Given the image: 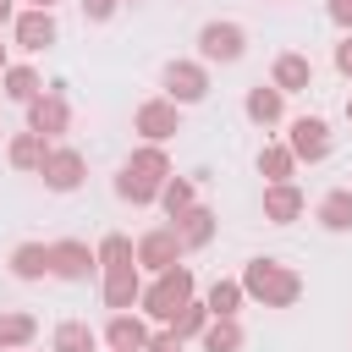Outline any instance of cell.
Returning a JSON list of instances; mask_svg holds the SVG:
<instances>
[{"mask_svg": "<svg viewBox=\"0 0 352 352\" xmlns=\"http://www.w3.org/2000/svg\"><path fill=\"white\" fill-rule=\"evenodd\" d=\"M28 6H38V11H55V6H60V0H28Z\"/></svg>", "mask_w": 352, "mask_h": 352, "instance_id": "obj_36", "label": "cell"}, {"mask_svg": "<svg viewBox=\"0 0 352 352\" xmlns=\"http://www.w3.org/2000/svg\"><path fill=\"white\" fill-rule=\"evenodd\" d=\"M11 38H16V50H28V55L50 50V44L60 38V28H55V11H38V6L16 11V22H11Z\"/></svg>", "mask_w": 352, "mask_h": 352, "instance_id": "obj_12", "label": "cell"}, {"mask_svg": "<svg viewBox=\"0 0 352 352\" xmlns=\"http://www.w3.org/2000/svg\"><path fill=\"white\" fill-rule=\"evenodd\" d=\"M336 72L352 77V33H341V44H336Z\"/></svg>", "mask_w": 352, "mask_h": 352, "instance_id": "obj_34", "label": "cell"}, {"mask_svg": "<svg viewBox=\"0 0 352 352\" xmlns=\"http://www.w3.org/2000/svg\"><path fill=\"white\" fill-rule=\"evenodd\" d=\"M148 330H154V324H148L138 308H121V314H110V319H104L99 341H104V346H121V352H143Z\"/></svg>", "mask_w": 352, "mask_h": 352, "instance_id": "obj_14", "label": "cell"}, {"mask_svg": "<svg viewBox=\"0 0 352 352\" xmlns=\"http://www.w3.org/2000/svg\"><path fill=\"white\" fill-rule=\"evenodd\" d=\"M99 275H104V280H99V297H104L110 314L138 308V297H143V270H138V264H126V270H99Z\"/></svg>", "mask_w": 352, "mask_h": 352, "instance_id": "obj_13", "label": "cell"}, {"mask_svg": "<svg viewBox=\"0 0 352 352\" xmlns=\"http://www.w3.org/2000/svg\"><path fill=\"white\" fill-rule=\"evenodd\" d=\"M33 341H38V319L28 308H0V346L6 352H22Z\"/></svg>", "mask_w": 352, "mask_h": 352, "instance_id": "obj_21", "label": "cell"}, {"mask_svg": "<svg viewBox=\"0 0 352 352\" xmlns=\"http://www.w3.org/2000/svg\"><path fill=\"white\" fill-rule=\"evenodd\" d=\"M314 220L330 231V236H341V231H352V187H330L324 198H319V209H314Z\"/></svg>", "mask_w": 352, "mask_h": 352, "instance_id": "obj_22", "label": "cell"}, {"mask_svg": "<svg viewBox=\"0 0 352 352\" xmlns=\"http://www.w3.org/2000/svg\"><path fill=\"white\" fill-rule=\"evenodd\" d=\"M187 297H198V280H192V270H187V264H170V270H160V275L143 286L138 314H143L148 324H170V314H176Z\"/></svg>", "mask_w": 352, "mask_h": 352, "instance_id": "obj_3", "label": "cell"}, {"mask_svg": "<svg viewBox=\"0 0 352 352\" xmlns=\"http://www.w3.org/2000/svg\"><path fill=\"white\" fill-rule=\"evenodd\" d=\"M242 116H248L253 126H280V121H286V94H280L275 82H253V88L242 94Z\"/></svg>", "mask_w": 352, "mask_h": 352, "instance_id": "obj_15", "label": "cell"}, {"mask_svg": "<svg viewBox=\"0 0 352 352\" xmlns=\"http://www.w3.org/2000/svg\"><path fill=\"white\" fill-rule=\"evenodd\" d=\"M324 11H330V22L341 33H352V0H324Z\"/></svg>", "mask_w": 352, "mask_h": 352, "instance_id": "obj_33", "label": "cell"}, {"mask_svg": "<svg viewBox=\"0 0 352 352\" xmlns=\"http://www.w3.org/2000/svg\"><path fill=\"white\" fill-rule=\"evenodd\" d=\"M94 258H99V270H126V264H138V242L121 231H104L94 242Z\"/></svg>", "mask_w": 352, "mask_h": 352, "instance_id": "obj_27", "label": "cell"}, {"mask_svg": "<svg viewBox=\"0 0 352 352\" xmlns=\"http://www.w3.org/2000/svg\"><path fill=\"white\" fill-rule=\"evenodd\" d=\"M0 352H6V346H0Z\"/></svg>", "mask_w": 352, "mask_h": 352, "instance_id": "obj_40", "label": "cell"}, {"mask_svg": "<svg viewBox=\"0 0 352 352\" xmlns=\"http://www.w3.org/2000/svg\"><path fill=\"white\" fill-rule=\"evenodd\" d=\"M50 352H99V330L88 319H60L50 336Z\"/></svg>", "mask_w": 352, "mask_h": 352, "instance_id": "obj_23", "label": "cell"}, {"mask_svg": "<svg viewBox=\"0 0 352 352\" xmlns=\"http://www.w3.org/2000/svg\"><path fill=\"white\" fill-rule=\"evenodd\" d=\"M116 6H121V0H82V16H88V22H110Z\"/></svg>", "mask_w": 352, "mask_h": 352, "instance_id": "obj_32", "label": "cell"}, {"mask_svg": "<svg viewBox=\"0 0 352 352\" xmlns=\"http://www.w3.org/2000/svg\"><path fill=\"white\" fill-rule=\"evenodd\" d=\"M11 275L16 280H44L50 275V242H16L11 248Z\"/></svg>", "mask_w": 352, "mask_h": 352, "instance_id": "obj_24", "label": "cell"}, {"mask_svg": "<svg viewBox=\"0 0 352 352\" xmlns=\"http://www.w3.org/2000/svg\"><path fill=\"white\" fill-rule=\"evenodd\" d=\"M94 270H99V258H94V248H88V242H77V236L50 242V275H55V280L77 286V280H88Z\"/></svg>", "mask_w": 352, "mask_h": 352, "instance_id": "obj_10", "label": "cell"}, {"mask_svg": "<svg viewBox=\"0 0 352 352\" xmlns=\"http://www.w3.org/2000/svg\"><path fill=\"white\" fill-rule=\"evenodd\" d=\"M209 324V308H204V297H187L176 314H170V330L182 336V341H198V330Z\"/></svg>", "mask_w": 352, "mask_h": 352, "instance_id": "obj_30", "label": "cell"}, {"mask_svg": "<svg viewBox=\"0 0 352 352\" xmlns=\"http://www.w3.org/2000/svg\"><path fill=\"white\" fill-rule=\"evenodd\" d=\"M132 126H138L143 143H170V138L182 132V104H170L165 94H154V99H143V104L132 110Z\"/></svg>", "mask_w": 352, "mask_h": 352, "instance_id": "obj_8", "label": "cell"}, {"mask_svg": "<svg viewBox=\"0 0 352 352\" xmlns=\"http://www.w3.org/2000/svg\"><path fill=\"white\" fill-rule=\"evenodd\" d=\"M170 231L182 236V253H198V248L214 242L220 226H214V209H209V204H192V209H182V214L170 220Z\"/></svg>", "mask_w": 352, "mask_h": 352, "instance_id": "obj_17", "label": "cell"}, {"mask_svg": "<svg viewBox=\"0 0 352 352\" xmlns=\"http://www.w3.org/2000/svg\"><path fill=\"white\" fill-rule=\"evenodd\" d=\"M160 88H165V99L170 104H204L209 99V66L204 60H165V72H160Z\"/></svg>", "mask_w": 352, "mask_h": 352, "instance_id": "obj_5", "label": "cell"}, {"mask_svg": "<svg viewBox=\"0 0 352 352\" xmlns=\"http://www.w3.org/2000/svg\"><path fill=\"white\" fill-rule=\"evenodd\" d=\"M165 176H170L165 143H138V148L121 160V170H116V198L132 204V209H148V204L160 198V182H165Z\"/></svg>", "mask_w": 352, "mask_h": 352, "instance_id": "obj_1", "label": "cell"}, {"mask_svg": "<svg viewBox=\"0 0 352 352\" xmlns=\"http://www.w3.org/2000/svg\"><path fill=\"white\" fill-rule=\"evenodd\" d=\"M346 121H352V99H346Z\"/></svg>", "mask_w": 352, "mask_h": 352, "instance_id": "obj_38", "label": "cell"}, {"mask_svg": "<svg viewBox=\"0 0 352 352\" xmlns=\"http://www.w3.org/2000/svg\"><path fill=\"white\" fill-rule=\"evenodd\" d=\"M242 341H248V336H242L236 319H214V314H209V324L198 330V346H204V352H242Z\"/></svg>", "mask_w": 352, "mask_h": 352, "instance_id": "obj_28", "label": "cell"}, {"mask_svg": "<svg viewBox=\"0 0 352 352\" xmlns=\"http://www.w3.org/2000/svg\"><path fill=\"white\" fill-rule=\"evenodd\" d=\"M253 165H258V176H264V182H292V176H297V154H292L286 143H264Z\"/></svg>", "mask_w": 352, "mask_h": 352, "instance_id": "obj_29", "label": "cell"}, {"mask_svg": "<svg viewBox=\"0 0 352 352\" xmlns=\"http://www.w3.org/2000/svg\"><path fill=\"white\" fill-rule=\"evenodd\" d=\"M22 352H28V346H22Z\"/></svg>", "mask_w": 352, "mask_h": 352, "instance_id": "obj_41", "label": "cell"}, {"mask_svg": "<svg viewBox=\"0 0 352 352\" xmlns=\"http://www.w3.org/2000/svg\"><path fill=\"white\" fill-rule=\"evenodd\" d=\"M143 352H182V336H176L170 324H160V330H148V341H143Z\"/></svg>", "mask_w": 352, "mask_h": 352, "instance_id": "obj_31", "label": "cell"}, {"mask_svg": "<svg viewBox=\"0 0 352 352\" xmlns=\"http://www.w3.org/2000/svg\"><path fill=\"white\" fill-rule=\"evenodd\" d=\"M154 204H160V209H165V214L176 220L182 209H192V204H198V182H192V176H176V170H170V176L160 182V198H154Z\"/></svg>", "mask_w": 352, "mask_h": 352, "instance_id": "obj_26", "label": "cell"}, {"mask_svg": "<svg viewBox=\"0 0 352 352\" xmlns=\"http://www.w3.org/2000/svg\"><path fill=\"white\" fill-rule=\"evenodd\" d=\"M44 154H50V138H38V132H11V143H6V160H11V170H22V176H38V165H44Z\"/></svg>", "mask_w": 352, "mask_h": 352, "instance_id": "obj_20", "label": "cell"}, {"mask_svg": "<svg viewBox=\"0 0 352 352\" xmlns=\"http://www.w3.org/2000/svg\"><path fill=\"white\" fill-rule=\"evenodd\" d=\"M242 292L253 297V302H264V308H292L297 297H302V275L292 270V264H280V258H248L242 264Z\"/></svg>", "mask_w": 352, "mask_h": 352, "instance_id": "obj_2", "label": "cell"}, {"mask_svg": "<svg viewBox=\"0 0 352 352\" xmlns=\"http://www.w3.org/2000/svg\"><path fill=\"white\" fill-rule=\"evenodd\" d=\"M16 22V0H0V28H11Z\"/></svg>", "mask_w": 352, "mask_h": 352, "instance_id": "obj_35", "label": "cell"}, {"mask_svg": "<svg viewBox=\"0 0 352 352\" xmlns=\"http://www.w3.org/2000/svg\"><path fill=\"white\" fill-rule=\"evenodd\" d=\"M302 209H308V198L297 182H264V220L270 226H292V220H302Z\"/></svg>", "mask_w": 352, "mask_h": 352, "instance_id": "obj_16", "label": "cell"}, {"mask_svg": "<svg viewBox=\"0 0 352 352\" xmlns=\"http://www.w3.org/2000/svg\"><path fill=\"white\" fill-rule=\"evenodd\" d=\"M110 352H121V346H110Z\"/></svg>", "mask_w": 352, "mask_h": 352, "instance_id": "obj_39", "label": "cell"}, {"mask_svg": "<svg viewBox=\"0 0 352 352\" xmlns=\"http://www.w3.org/2000/svg\"><path fill=\"white\" fill-rule=\"evenodd\" d=\"M248 55V28L231 22V16H214L198 28V60L204 66H236Z\"/></svg>", "mask_w": 352, "mask_h": 352, "instance_id": "obj_4", "label": "cell"}, {"mask_svg": "<svg viewBox=\"0 0 352 352\" xmlns=\"http://www.w3.org/2000/svg\"><path fill=\"white\" fill-rule=\"evenodd\" d=\"M286 148L297 154V165H319V160H330V148H336L330 121H324V116H297V121L286 126Z\"/></svg>", "mask_w": 352, "mask_h": 352, "instance_id": "obj_7", "label": "cell"}, {"mask_svg": "<svg viewBox=\"0 0 352 352\" xmlns=\"http://www.w3.org/2000/svg\"><path fill=\"white\" fill-rule=\"evenodd\" d=\"M6 66H11V55H6V44H0V72H6Z\"/></svg>", "mask_w": 352, "mask_h": 352, "instance_id": "obj_37", "label": "cell"}, {"mask_svg": "<svg viewBox=\"0 0 352 352\" xmlns=\"http://www.w3.org/2000/svg\"><path fill=\"white\" fill-rule=\"evenodd\" d=\"M0 94H6L11 104H33V99L44 94V77H38V66H28V60H11V66L0 72Z\"/></svg>", "mask_w": 352, "mask_h": 352, "instance_id": "obj_19", "label": "cell"}, {"mask_svg": "<svg viewBox=\"0 0 352 352\" xmlns=\"http://www.w3.org/2000/svg\"><path fill=\"white\" fill-rule=\"evenodd\" d=\"M270 82H275L280 94H308V88H314V60H308L302 50H280L275 66H270Z\"/></svg>", "mask_w": 352, "mask_h": 352, "instance_id": "obj_18", "label": "cell"}, {"mask_svg": "<svg viewBox=\"0 0 352 352\" xmlns=\"http://www.w3.org/2000/svg\"><path fill=\"white\" fill-rule=\"evenodd\" d=\"M170 264H182V236H176L170 226L143 231V236H138V270H143V275H160V270H170Z\"/></svg>", "mask_w": 352, "mask_h": 352, "instance_id": "obj_11", "label": "cell"}, {"mask_svg": "<svg viewBox=\"0 0 352 352\" xmlns=\"http://www.w3.org/2000/svg\"><path fill=\"white\" fill-rule=\"evenodd\" d=\"M28 110V132H38V138H60L66 126H72V99H66V82H50L33 104H22Z\"/></svg>", "mask_w": 352, "mask_h": 352, "instance_id": "obj_6", "label": "cell"}, {"mask_svg": "<svg viewBox=\"0 0 352 352\" xmlns=\"http://www.w3.org/2000/svg\"><path fill=\"white\" fill-rule=\"evenodd\" d=\"M82 176H88V160H82L72 143H50V154H44V165H38V182H44L50 192H77Z\"/></svg>", "mask_w": 352, "mask_h": 352, "instance_id": "obj_9", "label": "cell"}, {"mask_svg": "<svg viewBox=\"0 0 352 352\" xmlns=\"http://www.w3.org/2000/svg\"><path fill=\"white\" fill-rule=\"evenodd\" d=\"M242 302H248V292H242V280H231V275H220V280L204 292V308H209L214 319H236Z\"/></svg>", "mask_w": 352, "mask_h": 352, "instance_id": "obj_25", "label": "cell"}]
</instances>
